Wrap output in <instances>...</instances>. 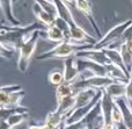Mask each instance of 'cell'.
<instances>
[{
    "instance_id": "6da1fadb",
    "label": "cell",
    "mask_w": 132,
    "mask_h": 129,
    "mask_svg": "<svg viewBox=\"0 0 132 129\" xmlns=\"http://www.w3.org/2000/svg\"><path fill=\"white\" fill-rule=\"evenodd\" d=\"M46 28L48 27H45L39 21L28 26H13L2 23L0 27V42L13 51H19L35 30H46Z\"/></svg>"
},
{
    "instance_id": "7a4b0ae2",
    "label": "cell",
    "mask_w": 132,
    "mask_h": 129,
    "mask_svg": "<svg viewBox=\"0 0 132 129\" xmlns=\"http://www.w3.org/2000/svg\"><path fill=\"white\" fill-rule=\"evenodd\" d=\"M93 45L94 44L92 43H73V42L66 40V41L58 43L52 49L37 56V59L44 60V59H51V58H67L71 57V56H74L75 54L81 50L92 49Z\"/></svg>"
},
{
    "instance_id": "3957f363",
    "label": "cell",
    "mask_w": 132,
    "mask_h": 129,
    "mask_svg": "<svg viewBox=\"0 0 132 129\" xmlns=\"http://www.w3.org/2000/svg\"><path fill=\"white\" fill-rule=\"evenodd\" d=\"M43 34H45V30H35L29 36V39L24 42V44L20 48V50H19V57H18V69L20 72L24 73L28 70L29 60L31 58L32 54L35 52L38 39Z\"/></svg>"
},
{
    "instance_id": "277c9868",
    "label": "cell",
    "mask_w": 132,
    "mask_h": 129,
    "mask_svg": "<svg viewBox=\"0 0 132 129\" xmlns=\"http://www.w3.org/2000/svg\"><path fill=\"white\" fill-rule=\"evenodd\" d=\"M132 23V20H126L122 23H118L117 26H115L114 28L109 30L104 36H102L95 44L93 45L92 49L95 50H102V49L109 48L111 44H114L115 42H117L122 37V35L124 34V32L126 30V28Z\"/></svg>"
},
{
    "instance_id": "5b68a950",
    "label": "cell",
    "mask_w": 132,
    "mask_h": 129,
    "mask_svg": "<svg viewBox=\"0 0 132 129\" xmlns=\"http://www.w3.org/2000/svg\"><path fill=\"white\" fill-rule=\"evenodd\" d=\"M112 83H115V80H112L108 76H90L87 77V78H79L75 83H73V87H74V91L77 93L81 90H86V88L104 90L107 86H109Z\"/></svg>"
},
{
    "instance_id": "8992f818",
    "label": "cell",
    "mask_w": 132,
    "mask_h": 129,
    "mask_svg": "<svg viewBox=\"0 0 132 129\" xmlns=\"http://www.w3.org/2000/svg\"><path fill=\"white\" fill-rule=\"evenodd\" d=\"M101 114H102V129H116L111 120L112 109L115 106V100H112L104 91H102L101 98Z\"/></svg>"
},
{
    "instance_id": "52a82bcc",
    "label": "cell",
    "mask_w": 132,
    "mask_h": 129,
    "mask_svg": "<svg viewBox=\"0 0 132 129\" xmlns=\"http://www.w3.org/2000/svg\"><path fill=\"white\" fill-rule=\"evenodd\" d=\"M74 56L77 58H84V59H88V60H92V62L98 63V64L103 65V66H105V65H108V64L111 63L103 50L87 49V50L79 51V52H77Z\"/></svg>"
},
{
    "instance_id": "ba28073f",
    "label": "cell",
    "mask_w": 132,
    "mask_h": 129,
    "mask_svg": "<svg viewBox=\"0 0 132 129\" xmlns=\"http://www.w3.org/2000/svg\"><path fill=\"white\" fill-rule=\"evenodd\" d=\"M75 7L81 12L82 14L85 15V18L88 20V22L90 23V26L93 27L94 32L96 33L97 37L101 39V30L100 27L97 26V22H96L95 18H94V14H93V8H92V5L88 0H75Z\"/></svg>"
},
{
    "instance_id": "9c48e42d",
    "label": "cell",
    "mask_w": 132,
    "mask_h": 129,
    "mask_svg": "<svg viewBox=\"0 0 132 129\" xmlns=\"http://www.w3.org/2000/svg\"><path fill=\"white\" fill-rule=\"evenodd\" d=\"M64 79L65 83L73 84L80 78V72L77 66V58L75 56L65 58L64 60Z\"/></svg>"
},
{
    "instance_id": "30bf717a",
    "label": "cell",
    "mask_w": 132,
    "mask_h": 129,
    "mask_svg": "<svg viewBox=\"0 0 132 129\" xmlns=\"http://www.w3.org/2000/svg\"><path fill=\"white\" fill-rule=\"evenodd\" d=\"M68 41L73 42V43H92L95 44L98 41L97 39L89 35L84 28H81L79 25H75L71 27V34H70V40Z\"/></svg>"
},
{
    "instance_id": "8fae6325",
    "label": "cell",
    "mask_w": 132,
    "mask_h": 129,
    "mask_svg": "<svg viewBox=\"0 0 132 129\" xmlns=\"http://www.w3.org/2000/svg\"><path fill=\"white\" fill-rule=\"evenodd\" d=\"M100 90H94V88H86V90H81L79 92L75 93V108L79 107L87 106L88 104H90L94 100V98L97 95Z\"/></svg>"
},
{
    "instance_id": "7c38bea8",
    "label": "cell",
    "mask_w": 132,
    "mask_h": 129,
    "mask_svg": "<svg viewBox=\"0 0 132 129\" xmlns=\"http://www.w3.org/2000/svg\"><path fill=\"white\" fill-rule=\"evenodd\" d=\"M105 69H107V76L109 77V78H111L112 80L128 84L129 76L125 73V71H124L123 69H121L119 66L112 64V63L105 65Z\"/></svg>"
},
{
    "instance_id": "4fadbf2b",
    "label": "cell",
    "mask_w": 132,
    "mask_h": 129,
    "mask_svg": "<svg viewBox=\"0 0 132 129\" xmlns=\"http://www.w3.org/2000/svg\"><path fill=\"white\" fill-rule=\"evenodd\" d=\"M52 1L55 2L56 7H57L58 16H60L62 19H64L66 22L70 23L71 27H72V26L78 25V23L75 22L74 16H73L72 12H71V9L68 8V6H67L66 2H64L63 0H52Z\"/></svg>"
},
{
    "instance_id": "5bb4252c",
    "label": "cell",
    "mask_w": 132,
    "mask_h": 129,
    "mask_svg": "<svg viewBox=\"0 0 132 129\" xmlns=\"http://www.w3.org/2000/svg\"><path fill=\"white\" fill-rule=\"evenodd\" d=\"M103 91H104V92L107 93L112 100H117V99H119V98L125 97L126 84L125 83H119V81H115V83L110 84L109 86H107Z\"/></svg>"
},
{
    "instance_id": "9a60e30c",
    "label": "cell",
    "mask_w": 132,
    "mask_h": 129,
    "mask_svg": "<svg viewBox=\"0 0 132 129\" xmlns=\"http://www.w3.org/2000/svg\"><path fill=\"white\" fill-rule=\"evenodd\" d=\"M116 105L121 108L122 114H123V123L128 129H132V109L129 106L125 98H119L115 100Z\"/></svg>"
},
{
    "instance_id": "2e32d148",
    "label": "cell",
    "mask_w": 132,
    "mask_h": 129,
    "mask_svg": "<svg viewBox=\"0 0 132 129\" xmlns=\"http://www.w3.org/2000/svg\"><path fill=\"white\" fill-rule=\"evenodd\" d=\"M32 12H34L35 16L37 18V21H39L41 23H43L45 27H50L55 23L56 18L52 16L51 14H49L46 11H44L38 4L35 2L34 6H32Z\"/></svg>"
},
{
    "instance_id": "e0dca14e",
    "label": "cell",
    "mask_w": 132,
    "mask_h": 129,
    "mask_svg": "<svg viewBox=\"0 0 132 129\" xmlns=\"http://www.w3.org/2000/svg\"><path fill=\"white\" fill-rule=\"evenodd\" d=\"M74 106H75V94H72V95H70V97L64 98L60 102H58L56 111H57L60 115L66 118V116L70 115L73 112Z\"/></svg>"
},
{
    "instance_id": "ac0fdd59",
    "label": "cell",
    "mask_w": 132,
    "mask_h": 129,
    "mask_svg": "<svg viewBox=\"0 0 132 129\" xmlns=\"http://www.w3.org/2000/svg\"><path fill=\"white\" fill-rule=\"evenodd\" d=\"M22 90L20 85H5L0 87V108L1 107H8L9 98L13 92Z\"/></svg>"
},
{
    "instance_id": "d6986e66",
    "label": "cell",
    "mask_w": 132,
    "mask_h": 129,
    "mask_svg": "<svg viewBox=\"0 0 132 129\" xmlns=\"http://www.w3.org/2000/svg\"><path fill=\"white\" fill-rule=\"evenodd\" d=\"M64 120L65 118L63 115H60L57 111H52L46 115L45 125H48L52 129H60L64 126Z\"/></svg>"
},
{
    "instance_id": "ffe728a7",
    "label": "cell",
    "mask_w": 132,
    "mask_h": 129,
    "mask_svg": "<svg viewBox=\"0 0 132 129\" xmlns=\"http://www.w3.org/2000/svg\"><path fill=\"white\" fill-rule=\"evenodd\" d=\"M44 35H45L46 40L52 41V42H58V43H60V42H63V41H66L65 34L55 25H52V26L46 28L45 34Z\"/></svg>"
},
{
    "instance_id": "44dd1931",
    "label": "cell",
    "mask_w": 132,
    "mask_h": 129,
    "mask_svg": "<svg viewBox=\"0 0 132 129\" xmlns=\"http://www.w3.org/2000/svg\"><path fill=\"white\" fill-rule=\"evenodd\" d=\"M103 51L105 52V55H107V57L110 59V62L112 63V64L117 65V66H119L121 69H123L124 71H125V73L129 76L128 71H126L125 69V65H124L123 63V59H122V56H121V52H119V50H117V49H102ZM129 78H130V76H129Z\"/></svg>"
},
{
    "instance_id": "7402d4cb",
    "label": "cell",
    "mask_w": 132,
    "mask_h": 129,
    "mask_svg": "<svg viewBox=\"0 0 132 129\" xmlns=\"http://www.w3.org/2000/svg\"><path fill=\"white\" fill-rule=\"evenodd\" d=\"M72 94H75L74 87H73V84L70 83H63L62 85L57 86L56 87V99H57V104L60 102L64 98L70 97Z\"/></svg>"
},
{
    "instance_id": "603a6c76",
    "label": "cell",
    "mask_w": 132,
    "mask_h": 129,
    "mask_svg": "<svg viewBox=\"0 0 132 129\" xmlns=\"http://www.w3.org/2000/svg\"><path fill=\"white\" fill-rule=\"evenodd\" d=\"M28 108L24 106H18V107H1L0 108V120L7 121L9 116L14 114H28Z\"/></svg>"
},
{
    "instance_id": "cb8c5ba5",
    "label": "cell",
    "mask_w": 132,
    "mask_h": 129,
    "mask_svg": "<svg viewBox=\"0 0 132 129\" xmlns=\"http://www.w3.org/2000/svg\"><path fill=\"white\" fill-rule=\"evenodd\" d=\"M118 50H119V52H121L122 59H123V63H124V65H125L126 71H128L129 76H130L131 71H132V51L128 48L126 44L121 45V48H119Z\"/></svg>"
},
{
    "instance_id": "d4e9b609",
    "label": "cell",
    "mask_w": 132,
    "mask_h": 129,
    "mask_svg": "<svg viewBox=\"0 0 132 129\" xmlns=\"http://www.w3.org/2000/svg\"><path fill=\"white\" fill-rule=\"evenodd\" d=\"M48 80L51 85L57 87V86L62 85L65 81L64 73H63L62 71H59V70H52V71H50L48 73Z\"/></svg>"
},
{
    "instance_id": "484cf974",
    "label": "cell",
    "mask_w": 132,
    "mask_h": 129,
    "mask_svg": "<svg viewBox=\"0 0 132 129\" xmlns=\"http://www.w3.org/2000/svg\"><path fill=\"white\" fill-rule=\"evenodd\" d=\"M36 4H38L44 11H46L49 14H51L52 16L57 18L58 16V11H57V7H56L55 2L52 0H34Z\"/></svg>"
},
{
    "instance_id": "4316f807",
    "label": "cell",
    "mask_w": 132,
    "mask_h": 129,
    "mask_svg": "<svg viewBox=\"0 0 132 129\" xmlns=\"http://www.w3.org/2000/svg\"><path fill=\"white\" fill-rule=\"evenodd\" d=\"M53 25L57 26V27L59 28L63 33H64L65 36H66V40L68 41V40H70V34H71V26H70V23L66 22L64 19H62L60 16H57Z\"/></svg>"
},
{
    "instance_id": "83f0119b",
    "label": "cell",
    "mask_w": 132,
    "mask_h": 129,
    "mask_svg": "<svg viewBox=\"0 0 132 129\" xmlns=\"http://www.w3.org/2000/svg\"><path fill=\"white\" fill-rule=\"evenodd\" d=\"M27 115L28 114H14V115L9 116V119L7 120V122L9 123L12 128L16 127V126L21 125L22 122H24V120L27 119Z\"/></svg>"
},
{
    "instance_id": "f1b7e54d",
    "label": "cell",
    "mask_w": 132,
    "mask_h": 129,
    "mask_svg": "<svg viewBox=\"0 0 132 129\" xmlns=\"http://www.w3.org/2000/svg\"><path fill=\"white\" fill-rule=\"evenodd\" d=\"M111 120L114 122L115 127L118 125H122L123 123V114H122V111L118 106L116 105L115 102V106H114V109H112V114H111Z\"/></svg>"
},
{
    "instance_id": "f546056e",
    "label": "cell",
    "mask_w": 132,
    "mask_h": 129,
    "mask_svg": "<svg viewBox=\"0 0 132 129\" xmlns=\"http://www.w3.org/2000/svg\"><path fill=\"white\" fill-rule=\"evenodd\" d=\"M128 101L129 106L131 107L132 109V72L130 74V78H129V81L126 84V92H125V97H124Z\"/></svg>"
},
{
    "instance_id": "4dcf8cb0",
    "label": "cell",
    "mask_w": 132,
    "mask_h": 129,
    "mask_svg": "<svg viewBox=\"0 0 132 129\" xmlns=\"http://www.w3.org/2000/svg\"><path fill=\"white\" fill-rule=\"evenodd\" d=\"M15 52V51H13L12 49L7 48L6 45H5L4 43H1L0 42V56L4 58H11L12 56H13V54Z\"/></svg>"
},
{
    "instance_id": "1f68e13d",
    "label": "cell",
    "mask_w": 132,
    "mask_h": 129,
    "mask_svg": "<svg viewBox=\"0 0 132 129\" xmlns=\"http://www.w3.org/2000/svg\"><path fill=\"white\" fill-rule=\"evenodd\" d=\"M0 129H12L9 123L5 120H0Z\"/></svg>"
},
{
    "instance_id": "d6a6232c",
    "label": "cell",
    "mask_w": 132,
    "mask_h": 129,
    "mask_svg": "<svg viewBox=\"0 0 132 129\" xmlns=\"http://www.w3.org/2000/svg\"><path fill=\"white\" fill-rule=\"evenodd\" d=\"M28 129H43V126H37V125H31L29 126Z\"/></svg>"
},
{
    "instance_id": "836d02e7",
    "label": "cell",
    "mask_w": 132,
    "mask_h": 129,
    "mask_svg": "<svg viewBox=\"0 0 132 129\" xmlns=\"http://www.w3.org/2000/svg\"><path fill=\"white\" fill-rule=\"evenodd\" d=\"M126 45H128V48H129V49H130V50L132 51V39H131L130 41L128 42V43H126Z\"/></svg>"
},
{
    "instance_id": "e575fe53",
    "label": "cell",
    "mask_w": 132,
    "mask_h": 129,
    "mask_svg": "<svg viewBox=\"0 0 132 129\" xmlns=\"http://www.w3.org/2000/svg\"><path fill=\"white\" fill-rule=\"evenodd\" d=\"M64 2H66V4H74L75 0H63Z\"/></svg>"
},
{
    "instance_id": "d590c367",
    "label": "cell",
    "mask_w": 132,
    "mask_h": 129,
    "mask_svg": "<svg viewBox=\"0 0 132 129\" xmlns=\"http://www.w3.org/2000/svg\"><path fill=\"white\" fill-rule=\"evenodd\" d=\"M94 129H102V127L101 126H96V127H94Z\"/></svg>"
},
{
    "instance_id": "8d00e7d4",
    "label": "cell",
    "mask_w": 132,
    "mask_h": 129,
    "mask_svg": "<svg viewBox=\"0 0 132 129\" xmlns=\"http://www.w3.org/2000/svg\"><path fill=\"white\" fill-rule=\"evenodd\" d=\"M85 129H94V127H87V128H85Z\"/></svg>"
},
{
    "instance_id": "74e56055",
    "label": "cell",
    "mask_w": 132,
    "mask_h": 129,
    "mask_svg": "<svg viewBox=\"0 0 132 129\" xmlns=\"http://www.w3.org/2000/svg\"><path fill=\"white\" fill-rule=\"evenodd\" d=\"M63 127H64V126H63ZM63 127H62V128H60V129H64V128H63Z\"/></svg>"
}]
</instances>
